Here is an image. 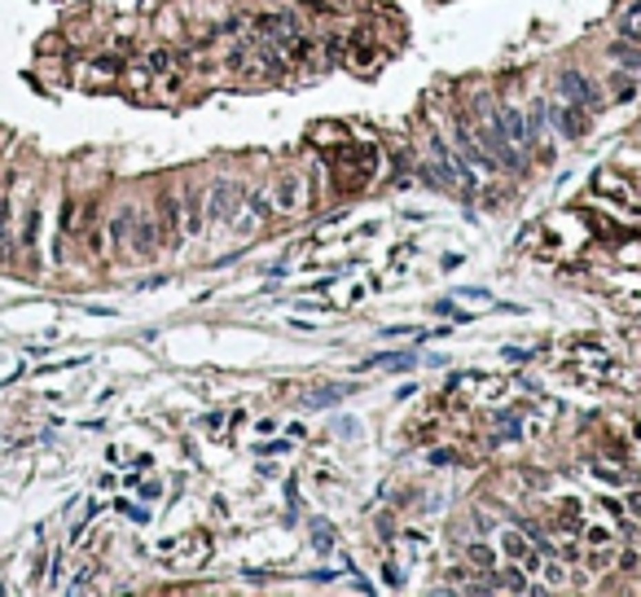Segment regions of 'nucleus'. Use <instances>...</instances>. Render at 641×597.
<instances>
[{"instance_id": "obj_1", "label": "nucleus", "mask_w": 641, "mask_h": 597, "mask_svg": "<svg viewBox=\"0 0 641 597\" xmlns=\"http://www.w3.org/2000/svg\"><path fill=\"white\" fill-rule=\"evenodd\" d=\"M545 114H549V123H553V132L558 136H567V141H580L593 128V110H584V105H576V101H567V97H553V101H545Z\"/></svg>"}, {"instance_id": "obj_2", "label": "nucleus", "mask_w": 641, "mask_h": 597, "mask_svg": "<svg viewBox=\"0 0 641 597\" xmlns=\"http://www.w3.org/2000/svg\"><path fill=\"white\" fill-rule=\"evenodd\" d=\"M374 172H378V154L374 150H338L334 154V176H338V185H369L374 181Z\"/></svg>"}, {"instance_id": "obj_3", "label": "nucleus", "mask_w": 641, "mask_h": 597, "mask_svg": "<svg viewBox=\"0 0 641 597\" xmlns=\"http://www.w3.org/2000/svg\"><path fill=\"white\" fill-rule=\"evenodd\" d=\"M242 202H246L242 185H233V181L211 185V194H207V224H229L237 211H242Z\"/></svg>"}, {"instance_id": "obj_4", "label": "nucleus", "mask_w": 641, "mask_h": 597, "mask_svg": "<svg viewBox=\"0 0 641 597\" xmlns=\"http://www.w3.org/2000/svg\"><path fill=\"white\" fill-rule=\"evenodd\" d=\"M123 246H132V255L141 259H154L163 250V237H159V220L150 216V211H136L132 216V229H128V242Z\"/></svg>"}, {"instance_id": "obj_5", "label": "nucleus", "mask_w": 641, "mask_h": 597, "mask_svg": "<svg viewBox=\"0 0 641 597\" xmlns=\"http://www.w3.org/2000/svg\"><path fill=\"white\" fill-rule=\"evenodd\" d=\"M159 237H163V246H176L181 242V229H185V220H181V202H176L172 189H163L159 194Z\"/></svg>"}, {"instance_id": "obj_6", "label": "nucleus", "mask_w": 641, "mask_h": 597, "mask_svg": "<svg viewBox=\"0 0 641 597\" xmlns=\"http://www.w3.org/2000/svg\"><path fill=\"white\" fill-rule=\"evenodd\" d=\"M558 97L584 105V110H598V88H593L580 70H562V79H558Z\"/></svg>"}, {"instance_id": "obj_7", "label": "nucleus", "mask_w": 641, "mask_h": 597, "mask_svg": "<svg viewBox=\"0 0 641 597\" xmlns=\"http://www.w3.org/2000/svg\"><path fill=\"white\" fill-rule=\"evenodd\" d=\"M347 49H352V53H347V66H352V70H369L378 57H383V49H378V40H374L369 31H356L352 40H347Z\"/></svg>"}, {"instance_id": "obj_8", "label": "nucleus", "mask_w": 641, "mask_h": 597, "mask_svg": "<svg viewBox=\"0 0 641 597\" xmlns=\"http://www.w3.org/2000/svg\"><path fill=\"white\" fill-rule=\"evenodd\" d=\"M501 549H505V558H509V563L540 571V554L527 545V536H523V532H505V536H501Z\"/></svg>"}, {"instance_id": "obj_9", "label": "nucleus", "mask_w": 641, "mask_h": 597, "mask_svg": "<svg viewBox=\"0 0 641 597\" xmlns=\"http://www.w3.org/2000/svg\"><path fill=\"white\" fill-rule=\"evenodd\" d=\"M181 220H185V237H198V233H203V224H207V211H203V189H185Z\"/></svg>"}, {"instance_id": "obj_10", "label": "nucleus", "mask_w": 641, "mask_h": 597, "mask_svg": "<svg viewBox=\"0 0 641 597\" xmlns=\"http://www.w3.org/2000/svg\"><path fill=\"white\" fill-rule=\"evenodd\" d=\"M501 123H505V136L514 141V145H531V132H527V114H523V110L505 105V110H501Z\"/></svg>"}, {"instance_id": "obj_11", "label": "nucleus", "mask_w": 641, "mask_h": 597, "mask_svg": "<svg viewBox=\"0 0 641 597\" xmlns=\"http://www.w3.org/2000/svg\"><path fill=\"white\" fill-rule=\"evenodd\" d=\"M272 207H277V211H294V207H299V181H294V176H281V181L272 185Z\"/></svg>"}, {"instance_id": "obj_12", "label": "nucleus", "mask_w": 641, "mask_h": 597, "mask_svg": "<svg viewBox=\"0 0 641 597\" xmlns=\"http://www.w3.org/2000/svg\"><path fill=\"white\" fill-rule=\"evenodd\" d=\"M611 57H615V62H620L624 70H633V75H641V49H633L628 40H615V44H611Z\"/></svg>"}, {"instance_id": "obj_13", "label": "nucleus", "mask_w": 641, "mask_h": 597, "mask_svg": "<svg viewBox=\"0 0 641 597\" xmlns=\"http://www.w3.org/2000/svg\"><path fill=\"white\" fill-rule=\"evenodd\" d=\"M35 237H40V202H31L27 216H22V250H35Z\"/></svg>"}, {"instance_id": "obj_14", "label": "nucleus", "mask_w": 641, "mask_h": 597, "mask_svg": "<svg viewBox=\"0 0 641 597\" xmlns=\"http://www.w3.org/2000/svg\"><path fill=\"white\" fill-rule=\"evenodd\" d=\"M132 216H136V207H123V211H119V216H114L110 224H105V229H110V237H114L119 246L128 242V229H132Z\"/></svg>"}, {"instance_id": "obj_15", "label": "nucleus", "mask_w": 641, "mask_h": 597, "mask_svg": "<svg viewBox=\"0 0 641 597\" xmlns=\"http://www.w3.org/2000/svg\"><path fill=\"white\" fill-rule=\"evenodd\" d=\"M611 83H615V88H611V97H615V101H633V92H637V88H633V83H637L633 70H620V75H615Z\"/></svg>"}, {"instance_id": "obj_16", "label": "nucleus", "mask_w": 641, "mask_h": 597, "mask_svg": "<svg viewBox=\"0 0 641 597\" xmlns=\"http://www.w3.org/2000/svg\"><path fill=\"white\" fill-rule=\"evenodd\" d=\"M466 558H470L474 567H483V571H488V567H496V554H492V549L483 545V540H474V545H466Z\"/></svg>"}, {"instance_id": "obj_17", "label": "nucleus", "mask_w": 641, "mask_h": 597, "mask_svg": "<svg viewBox=\"0 0 641 597\" xmlns=\"http://www.w3.org/2000/svg\"><path fill=\"white\" fill-rule=\"evenodd\" d=\"M496 584H501V589H514V593H527V589H531V584L523 580V571H518V563H514V567H505Z\"/></svg>"}, {"instance_id": "obj_18", "label": "nucleus", "mask_w": 641, "mask_h": 597, "mask_svg": "<svg viewBox=\"0 0 641 597\" xmlns=\"http://www.w3.org/2000/svg\"><path fill=\"white\" fill-rule=\"evenodd\" d=\"M558 518H562V527H580V500H558Z\"/></svg>"}, {"instance_id": "obj_19", "label": "nucleus", "mask_w": 641, "mask_h": 597, "mask_svg": "<svg viewBox=\"0 0 641 597\" xmlns=\"http://www.w3.org/2000/svg\"><path fill=\"white\" fill-rule=\"evenodd\" d=\"M312 536H316V540H312V545L320 549V554H329V549H334V532H329V527H325V523H316V532H312Z\"/></svg>"}, {"instance_id": "obj_20", "label": "nucleus", "mask_w": 641, "mask_h": 597, "mask_svg": "<svg viewBox=\"0 0 641 597\" xmlns=\"http://www.w3.org/2000/svg\"><path fill=\"white\" fill-rule=\"evenodd\" d=\"M611 540H615V536H611L607 527H589V545H593V549H598V545H611Z\"/></svg>"}, {"instance_id": "obj_21", "label": "nucleus", "mask_w": 641, "mask_h": 597, "mask_svg": "<svg viewBox=\"0 0 641 597\" xmlns=\"http://www.w3.org/2000/svg\"><path fill=\"white\" fill-rule=\"evenodd\" d=\"M150 66H154V70H167V66H172V53H167V49L150 53Z\"/></svg>"}, {"instance_id": "obj_22", "label": "nucleus", "mask_w": 641, "mask_h": 597, "mask_svg": "<svg viewBox=\"0 0 641 597\" xmlns=\"http://www.w3.org/2000/svg\"><path fill=\"white\" fill-rule=\"evenodd\" d=\"M628 514H633L637 532H641V492H633V496H628Z\"/></svg>"}, {"instance_id": "obj_23", "label": "nucleus", "mask_w": 641, "mask_h": 597, "mask_svg": "<svg viewBox=\"0 0 641 597\" xmlns=\"http://www.w3.org/2000/svg\"><path fill=\"white\" fill-rule=\"evenodd\" d=\"M620 571H641V558L633 554V549H628V554L620 558Z\"/></svg>"}, {"instance_id": "obj_24", "label": "nucleus", "mask_w": 641, "mask_h": 597, "mask_svg": "<svg viewBox=\"0 0 641 597\" xmlns=\"http://www.w3.org/2000/svg\"><path fill=\"white\" fill-rule=\"evenodd\" d=\"M545 576H549V584H562L567 571H562V567H545Z\"/></svg>"}]
</instances>
